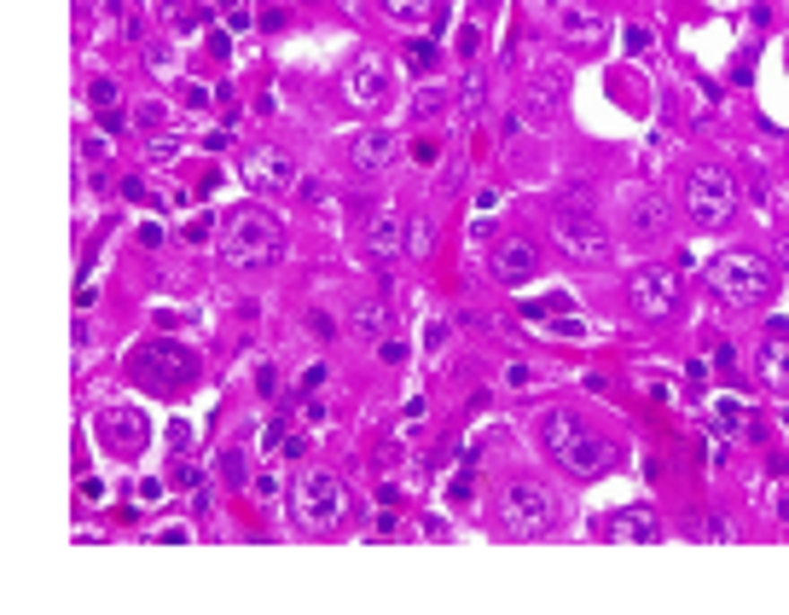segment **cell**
<instances>
[{"label": "cell", "instance_id": "52a82bcc", "mask_svg": "<svg viewBox=\"0 0 789 615\" xmlns=\"http://www.w3.org/2000/svg\"><path fill=\"white\" fill-rule=\"evenodd\" d=\"M551 238H558L563 256L592 262V267L615 256V244H610V232H603V221L586 215V209H551Z\"/></svg>", "mask_w": 789, "mask_h": 615}, {"label": "cell", "instance_id": "9a60e30c", "mask_svg": "<svg viewBox=\"0 0 789 615\" xmlns=\"http://www.w3.org/2000/svg\"><path fill=\"white\" fill-rule=\"evenodd\" d=\"M394 134H384V128H360V134H349V163L360 169V175H384V169L394 163Z\"/></svg>", "mask_w": 789, "mask_h": 615}, {"label": "cell", "instance_id": "6da1fadb", "mask_svg": "<svg viewBox=\"0 0 789 615\" xmlns=\"http://www.w3.org/2000/svg\"><path fill=\"white\" fill-rule=\"evenodd\" d=\"M221 262L227 267H244V273H256V267H273L279 256H285V227H279L267 209L244 204L232 209L227 221H221Z\"/></svg>", "mask_w": 789, "mask_h": 615}, {"label": "cell", "instance_id": "f6af8a7d", "mask_svg": "<svg viewBox=\"0 0 789 615\" xmlns=\"http://www.w3.org/2000/svg\"><path fill=\"white\" fill-rule=\"evenodd\" d=\"M186 441H192V424H169V447L180 453V447H186Z\"/></svg>", "mask_w": 789, "mask_h": 615}, {"label": "cell", "instance_id": "7bdbcfd3", "mask_svg": "<svg viewBox=\"0 0 789 615\" xmlns=\"http://www.w3.org/2000/svg\"><path fill=\"white\" fill-rule=\"evenodd\" d=\"M772 262H778V279H789V238L772 244Z\"/></svg>", "mask_w": 789, "mask_h": 615}, {"label": "cell", "instance_id": "7a4b0ae2", "mask_svg": "<svg viewBox=\"0 0 789 615\" xmlns=\"http://www.w3.org/2000/svg\"><path fill=\"white\" fill-rule=\"evenodd\" d=\"M540 447H546V459L563 464L575 482H592V476L610 464V441H598L581 418L563 412V407L558 412H540Z\"/></svg>", "mask_w": 789, "mask_h": 615}, {"label": "cell", "instance_id": "5b68a950", "mask_svg": "<svg viewBox=\"0 0 789 615\" xmlns=\"http://www.w3.org/2000/svg\"><path fill=\"white\" fill-rule=\"evenodd\" d=\"M732 209H737V186H732V175H725V169L697 163V169L685 175V215L697 221L702 232H720L725 221H732Z\"/></svg>", "mask_w": 789, "mask_h": 615}, {"label": "cell", "instance_id": "d590c367", "mask_svg": "<svg viewBox=\"0 0 789 615\" xmlns=\"http://www.w3.org/2000/svg\"><path fill=\"white\" fill-rule=\"evenodd\" d=\"M134 238H140L145 250H152V244H163V221H152V215H145V221H140V232H134Z\"/></svg>", "mask_w": 789, "mask_h": 615}, {"label": "cell", "instance_id": "b9f144b4", "mask_svg": "<svg viewBox=\"0 0 789 615\" xmlns=\"http://www.w3.org/2000/svg\"><path fill=\"white\" fill-rule=\"evenodd\" d=\"M250 488H256V499H279V476H256Z\"/></svg>", "mask_w": 789, "mask_h": 615}, {"label": "cell", "instance_id": "60d3db41", "mask_svg": "<svg viewBox=\"0 0 789 615\" xmlns=\"http://www.w3.org/2000/svg\"><path fill=\"white\" fill-rule=\"evenodd\" d=\"M244 30H250V12L232 6V12H227V35H244Z\"/></svg>", "mask_w": 789, "mask_h": 615}, {"label": "cell", "instance_id": "8992f818", "mask_svg": "<svg viewBox=\"0 0 789 615\" xmlns=\"http://www.w3.org/2000/svg\"><path fill=\"white\" fill-rule=\"evenodd\" d=\"M342 516H349V494H342L337 476L331 471L296 476V523H302L308 534H331V528H342Z\"/></svg>", "mask_w": 789, "mask_h": 615}, {"label": "cell", "instance_id": "3957f363", "mask_svg": "<svg viewBox=\"0 0 789 615\" xmlns=\"http://www.w3.org/2000/svg\"><path fill=\"white\" fill-rule=\"evenodd\" d=\"M708 290L725 308H767L778 290V273H772V262H760L749 250H725L708 262Z\"/></svg>", "mask_w": 789, "mask_h": 615}, {"label": "cell", "instance_id": "e575fe53", "mask_svg": "<svg viewBox=\"0 0 789 615\" xmlns=\"http://www.w3.org/2000/svg\"><path fill=\"white\" fill-rule=\"evenodd\" d=\"M436 110H441V88H424L412 100V117H436Z\"/></svg>", "mask_w": 789, "mask_h": 615}, {"label": "cell", "instance_id": "1f68e13d", "mask_svg": "<svg viewBox=\"0 0 789 615\" xmlns=\"http://www.w3.org/2000/svg\"><path fill=\"white\" fill-rule=\"evenodd\" d=\"M88 100H93V110H110V105H117V82H105V76H99L93 88H88Z\"/></svg>", "mask_w": 789, "mask_h": 615}, {"label": "cell", "instance_id": "ab89813d", "mask_svg": "<svg viewBox=\"0 0 789 615\" xmlns=\"http://www.w3.org/2000/svg\"><path fill=\"white\" fill-rule=\"evenodd\" d=\"M175 482H180V488H204V471H197V464H186V459H180V471H175Z\"/></svg>", "mask_w": 789, "mask_h": 615}, {"label": "cell", "instance_id": "ee69618b", "mask_svg": "<svg viewBox=\"0 0 789 615\" xmlns=\"http://www.w3.org/2000/svg\"><path fill=\"white\" fill-rule=\"evenodd\" d=\"M412 157H418V163H436L441 145H436V140H418V145H412Z\"/></svg>", "mask_w": 789, "mask_h": 615}, {"label": "cell", "instance_id": "30bf717a", "mask_svg": "<svg viewBox=\"0 0 789 615\" xmlns=\"http://www.w3.org/2000/svg\"><path fill=\"white\" fill-rule=\"evenodd\" d=\"M238 175H244V186H256V192H296V180H302L285 145H250V152L238 157Z\"/></svg>", "mask_w": 789, "mask_h": 615}, {"label": "cell", "instance_id": "d4e9b609", "mask_svg": "<svg viewBox=\"0 0 789 615\" xmlns=\"http://www.w3.org/2000/svg\"><path fill=\"white\" fill-rule=\"evenodd\" d=\"M384 12L394 23H424L429 12H436V0H384Z\"/></svg>", "mask_w": 789, "mask_h": 615}, {"label": "cell", "instance_id": "8fae6325", "mask_svg": "<svg viewBox=\"0 0 789 615\" xmlns=\"http://www.w3.org/2000/svg\"><path fill=\"white\" fill-rule=\"evenodd\" d=\"M342 93H349L360 110H384V105H389V65H384L377 53L354 58L349 76H342Z\"/></svg>", "mask_w": 789, "mask_h": 615}, {"label": "cell", "instance_id": "ffe728a7", "mask_svg": "<svg viewBox=\"0 0 789 615\" xmlns=\"http://www.w3.org/2000/svg\"><path fill=\"white\" fill-rule=\"evenodd\" d=\"M708 429H714V436H737V429H749V436H755L760 424H755V412H749L737 395H720V401L708 407Z\"/></svg>", "mask_w": 789, "mask_h": 615}, {"label": "cell", "instance_id": "4dcf8cb0", "mask_svg": "<svg viewBox=\"0 0 789 615\" xmlns=\"http://www.w3.org/2000/svg\"><path fill=\"white\" fill-rule=\"evenodd\" d=\"M209 100H215V93H209L204 82H186V88H180V105L186 110H209Z\"/></svg>", "mask_w": 789, "mask_h": 615}, {"label": "cell", "instance_id": "f546056e", "mask_svg": "<svg viewBox=\"0 0 789 615\" xmlns=\"http://www.w3.org/2000/svg\"><path fill=\"white\" fill-rule=\"evenodd\" d=\"M499 377H505V389H528V384H534V366H528V360H511Z\"/></svg>", "mask_w": 789, "mask_h": 615}, {"label": "cell", "instance_id": "836d02e7", "mask_svg": "<svg viewBox=\"0 0 789 615\" xmlns=\"http://www.w3.org/2000/svg\"><path fill=\"white\" fill-rule=\"evenodd\" d=\"M175 152H180V140H175V134H157V140H152V152H145V157H152V163H169Z\"/></svg>", "mask_w": 789, "mask_h": 615}, {"label": "cell", "instance_id": "4316f807", "mask_svg": "<svg viewBox=\"0 0 789 615\" xmlns=\"http://www.w3.org/2000/svg\"><path fill=\"white\" fill-rule=\"evenodd\" d=\"M436 250V227L429 221H406V256H429Z\"/></svg>", "mask_w": 789, "mask_h": 615}, {"label": "cell", "instance_id": "d6986e66", "mask_svg": "<svg viewBox=\"0 0 789 615\" xmlns=\"http://www.w3.org/2000/svg\"><path fill=\"white\" fill-rule=\"evenodd\" d=\"M558 100H563V82L558 76H534V82H528V93H523V117L546 128V122L558 117Z\"/></svg>", "mask_w": 789, "mask_h": 615}, {"label": "cell", "instance_id": "7402d4cb", "mask_svg": "<svg viewBox=\"0 0 789 615\" xmlns=\"http://www.w3.org/2000/svg\"><path fill=\"white\" fill-rule=\"evenodd\" d=\"M349 325H354V337H360V342H384V337H389V308H377V302H360V308H354V319H349Z\"/></svg>", "mask_w": 789, "mask_h": 615}, {"label": "cell", "instance_id": "484cf974", "mask_svg": "<svg viewBox=\"0 0 789 615\" xmlns=\"http://www.w3.org/2000/svg\"><path fill=\"white\" fill-rule=\"evenodd\" d=\"M221 476H227L232 488H250V459H244V447H227V453H221Z\"/></svg>", "mask_w": 789, "mask_h": 615}, {"label": "cell", "instance_id": "603a6c76", "mask_svg": "<svg viewBox=\"0 0 789 615\" xmlns=\"http://www.w3.org/2000/svg\"><path fill=\"white\" fill-rule=\"evenodd\" d=\"M459 110H464V117H482V110H488V82H482V70H464V82H459Z\"/></svg>", "mask_w": 789, "mask_h": 615}, {"label": "cell", "instance_id": "bcb514c9", "mask_svg": "<svg viewBox=\"0 0 789 615\" xmlns=\"http://www.w3.org/2000/svg\"><path fill=\"white\" fill-rule=\"evenodd\" d=\"M384 360H389V366H401V360H406V342H394V337H384Z\"/></svg>", "mask_w": 789, "mask_h": 615}, {"label": "cell", "instance_id": "e0dca14e", "mask_svg": "<svg viewBox=\"0 0 789 615\" xmlns=\"http://www.w3.org/2000/svg\"><path fill=\"white\" fill-rule=\"evenodd\" d=\"M366 250H372L377 262H389V256L406 250V221L394 215V209H377V215L366 221Z\"/></svg>", "mask_w": 789, "mask_h": 615}, {"label": "cell", "instance_id": "9c48e42d", "mask_svg": "<svg viewBox=\"0 0 789 615\" xmlns=\"http://www.w3.org/2000/svg\"><path fill=\"white\" fill-rule=\"evenodd\" d=\"M627 302H633L638 319H668L673 308H680V273H668V267H638V273L627 279Z\"/></svg>", "mask_w": 789, "mask_h": 615}, {"label": "cell", "instance_id": "277c9868", "mask_svg": "<svg viewBox=\"0 0 789 615\" xmlns=\"http://www.w3.org/2000/svg\"><path fill=\"white\" fill-rule=\"evenodd\" d=\"M128 372L140 377L145 389H157V395H175V389L197 384L204 360H197V354L186 349V342H169V337H157V342H140V349L128 354Z\"/></svg>", "mask_w": 789, "mask_h": 615}, {"label": "cell", "instance_id": "f1b7e54d", "mask_svg": "<svg viewBox=\"0 0 789 615\" xmlns=\"http://www.w3.org/2000/svg\"><path fill=\"white\" fill-rule=\"evenodd\" d=\"M551 209H586V215H592V192L581 186V180H575L569 192H558V204H551Z\"/></svg>", "mask_w": 789, "mask_h": 615}, {"label": "cell", "instance_id": "8d00e7d4", "mask_svg": "<svg viewBox=\"0 0 789 615\" xmlns=\"http://www.w3.org/2000/svg\"><path fill=\"white\" fill-rule=\"evenodd\" d=\"M134 499H140V506H157V499H163V482H157V476H145V482L134 488Z\"/></svg>", "mask_w": 789, "mask_h": 615}, {"label": "cell", "instance_id": "74e56055", "mask_svg": "<svg viewBox=\"0 0 789 615\" xmlns=\"http://www.w3.org/2000/svg\"><path fill=\"white\" fill-rule=\"evenodd\" d=\"M152 540H169V546H175V540H192V528L186 523H163V528H152Z\"/></svg>", "mask_w": 789, "mask_h": 615}, {"label": "cell", "instance_id": "ac0fdd59", "mask_svg": "<svg viewBox=\"0 0 789 615\" xmlns=\"http://www.w3.org/2000/svg\"><path fill=\"white\" fill-rule=\"evenodd\" d=\"M558 30H563V41H603L610 23L592 6H581V0H558Z\"/></svg>", "mask_w": 789, "mask_h": 615}, {"label": "cell", "instance_id": "7c38bea8", "mask_svg": "<svg viewBox=\"0 0 789 615\" xmlns=\"http://www.w3.org/2000/svg\"><path fill=\"white\" fill-rule=\"evenodd\" d=\"M93 429L110 453H140L145 447V412H134V407H105Z\"/></svg>", "mask_w": 789, "mask_h": 615}, {"label": "cell", "instance_id": "cb8c5ba5", "mask_svg": "<svg viewBox=\"0 0 789 615\" xmlns=\"http://www.w3.org/2000/svg\"><path fill=\"white\" fill-rule=\"evenodd\" d=\"M296 198L314 204V209H337V192H331V180H319V175H302V180H296Z\"/></svg>", "mask_w": 789, "mask_h": 615}, {"label": "cell", "instance_id": "d6a6232c", "mask_svg": "<svg viewBox=\"0 0 789 615\" xmlns=\"http://www.w3.org/2000/svg\"><path fill=\"white\" fill-rule=\"evenodd\" d=\"M621 41H627V53H650V30H645V23H627Z\"/></svg>", "mask_w": 789, "mask_h": 615}, {"label": "cell", "instance_id": "5bb4252c", "mask_svg": "<svg viewBox=\"0 0 789 615\" xmlns=\"http://www.w3.org/2000/svg\"><path fill=\"white\" fill-rule=\"evenodd\" d=\"M603 534L621 540V546H650V540H662V516L650 506H621V511H610Z\"/></svg>", "mask_w": 789, "mask_h": 615}, {"label": "cell", "instance_id": "ba28073f", "mask_svg": "<svg viewBox=\"0 0 789 615\" xmlns=\"http://www.w3.org/2000/svg\"><path fill=\"white\" fill-rule=\"evenodd\" d=\"M551 523H558V499H551V488H540V482H511V488H505V528H511L516 540L546 534Z\"/></svg>", "mask_w": 789, "mask_h": 615}, {"label": "cell", "instance_id": "83f0119b", "mask_svg": "<svg viewBox=\"0 0 789 615\" xmlns=\"http://www.w3.org/2000/svg\"><path fill=\"white\" fill-rule=\"evenodd\" d=\"M406 65H412L418 76H424V70H436V47H429V41H412V47H406Z\"/></svg>", "mask_w": 789, "mask_h": 615}, {"label": "cell", "instance_id": "4fadbf2b", "mask_svg": "<svg viewBox=\"0 0 789 615\" xmlns=\"http://www.w3.org/2000/svg\"><path fill=\"white\" fill-rule=\"evenodd\" d=\"M540 273V250L528 238H499L493 244V279L499 285H528Z\"/></svg>", "mask_w": 789, "mask_h": 615}, {"label": "cell", "instance_id": "44dd1931", "mask_svg": "<svg viewBox=\"0 0 789 615\" xmlns=\"http://www.w3.org/2000/svg\"><path fill=\"white\" fill-rule=\"evenodd\" d=\"M755 366H760V377H767L772 389H789V337H784V331H772V337L760 342Z\"/></svg>", "mask_w": 789, "mask_h": 615}, {"label": "cell", "instance_id": "f35d334b", "mask_svg": "<svg viewBox=\"0 0 789 615\" xmlns=\"http://www.w3.org/2000/svg\"><path fill=\"white\" fill-rule=\"evenodd\" d=\"M209 227H215L209 215H192V221H186V244H204V238H209Z\"/></svg>", "mask_w": 789, "mask_h": 615}, {"label": "cell", "instance_id": "2e32d148", "mask_svg": "<svg viewBox=\"0 0 789 615\" xmlns=\"http://www.w3.org/2000/svg\"><path fill=\"white\" fill-rule=\"evenodd\" d=\"M627 232H633V238H662V232H668V204H662L656 192H633V198H627Z\"/></svg>", "mask_w": 789, "mask_h": 615}]
</instances>
